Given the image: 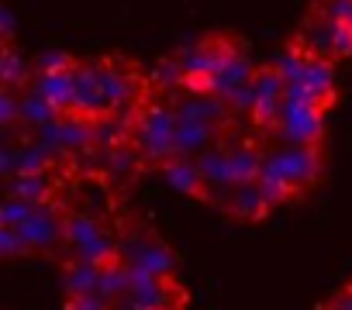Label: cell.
<instances>
[{
	"label": "cell",
	"instance_id": "6da1fadb",
	"mask_svg": "<svg viewBox=\"0 0 352 310\" xmlns=\"http://www.w3.org/2000/svg\"><path fill=\"white\" fill-rule=\"evenodd\" d=\"M173 141H176V110L169 104H145L131 128V145L138 159L159 166L173 155Z\"/></svg>",
	"mask_w": 352,
	"mask_h": 310
},
{
	"label": "cell",
	"instance_id": "7a4b0ae2",
	"mask_svg": "<svg viewBox=\"0 0 352 310\" xmlns=\"http://www.w3.org/2000/svg\"><path fill=\"white\" fill-rule=\"evenodd\" d=\"M263 166L273 169L294 190V197L311 190L321 180V169H324L318 145H283L276 152H263Z\"/></svg>",
	"mask_w": 352,
	"mask_h": 310
},
{
	"label": "cell",
	"instance_id": "3957f363",
	"mask_svg": "<svg viewBox=\"0 0 352 310\" xmlns=\"http://www.w3.org/2000/svg\"><path fill=\"white\" fill-rule=\"evenodd\" d=\"M118 252L128 265L148 272V276H162V279H173L176 276V255L173 248L148 228H128L121 231L118 238Z\"/></svg>",
	"mask_w": 352,
	"mask_h": 310
},
{
	"label": "cell",
	"instance_id": "277c9868",
	"mask_svg": "<svg viewBox=\"0 0 352 310\" xmlns=\"http://www.w3.org/2000/svg\"><path fill=\"white\" fill-rule=\"evenodd\" d=\"M63 241L87 262L104 265L107 259L118 255V238L90 214H66L63 221Z\"/></svg>",
	"mask_w": 352,
	"mask_h": 310
},
{
	"label": "cell",
	"instance_id": "5b68a950",
	"mask_svg": "<svg viewBox=\"0 0 352 310\" xmlns=\"http://www.w3.org/2000/svg\"><path fill=\"white\" fill-rule=\"evenodd\" d=\"M273 131L287 145H321L324 138V110L318 104H294L280 100V114L273 121Z\"/></svg>",
	"mask_w": 352,
	"mask_h": 310
},
{
	"label": "cell",
	"instance_id": "8992f818",
	"mask_svg": "<svg viewBox=\"0 0 352 310\" xmlns=\"http://www.w3.org/2000/svg\"><path fill=\"white\" fill-rule=\"evenodd\" d=\"M63 221H66V214L59 207L35 204L32 214L14 228L18 238H21V248L25 252H45V248H52L56 241H63Z\"/></svg>",
	"mask_w": 352,
	"mask_h": 310
},
{
	"label": "cell",
	"instance_id": "52a82bcc",
	"mask_svg": "<svg viewBox=\"0 0 352 310\" xmlns=\"http://www.w3.org/2000/svg\"><path fill=\"white\" fill-rule=\"evenodd\" d=\"M69 114H80L87 121L100 117L104 114V104H100V69L97 62H76L73 66V107Z\"/></svg>",
	"mask_w": 352,
	"mask_h": 310
},
{
	"label": "cell",
	"instance_id": "ba28073f",
	"mask_svg": "<svg viewBox=\"0 0 352 310\" xmlns=\"http://www.w3.org/2000/svg\"><path fill=\"white\" fill-rule=\"evenodd\" d=\"M218 207L228 214V217H235V221H263L266 214H270V204H266V197H263V190H259V183L252 180V183H235L221 200H218Z\"/></svg>",
	"mask_w": 352,
	"mask_h": 310
},
{
	"label": "cell",
	"instance_id": "9c48e42d",
	"mask_svg": "<svg viewBox=\"0 0 352 310\" xmlns=\"http://www.w3.org/2000/svg\"><path fill=\"white\" fill-rule=\"evenodd\" d=\"M159 173L162 180L184 197H194V200H208V190H204V176L197 169L194 159H187V155H169V159L159 163Z\"/></svg>",
	"mask_w": 352,
	"mask_h": 310
},
{
	"label": "cell",
	"instance_id": "30bf717a",
	"mask_svg": "<svg viewBox=\"0 0 352 310\" xmlns=\"http://www.w3.org/2000/svg\"><path fill=\"white\" fill-rule=\"evenodd\" d=\"M311 97H314V104L324 110L331 100H335V69H331V62L328 59H321V56H311L307 52V59H304V69H300V80H297Z\"/></svg>",
	"mask_w": 352,
	"mask_h": 310
},
{
	"label": "cell",
	"instance_id": "8fae6325",
	"mask_svg": "<svg viewBox=\"0 0 352 310\" xmlns=\"http://www.w3.org/2000/svg\"><path fill=\"white\" fill-rule=\"evenodd\" d=\"M252 62H249V56L242 52V49H235L214 73H211V93L214 97H221V100H228L239 86H245L249 80H252Z\"/></svg>",
	"mask_w": 352,
	"mask_h": 310
},
{
	"label": "cell",
	"instance_id": "7c38bea8",
	"mask_svg": "<svg viewBox=\"0 0 352 310\" xmlns=\"http://www.w3.org/2000/svg\"><path fill=\"white\" fill-rule=\"evenodd\" d=\"M218 141V131L201 124V121H190V117H180L176 114V141H173V155H187V159H194V155H201L204 148H211Z\"/></svg>",
	"mask_w": 352,
	"mask_h": 310
},
{
	"label": "cell",
	"instance_id": "4fadbf2b",
	"mask_svg": "<svg viewBox=\"0 0 352 310\" xmlns=\"http://www.w3.org/2000/svg\"><path fill=\"white\" fill-rule=\"evenodd\" d=\"M35 93H38L52 110L69 114V107H73V69H66V73H38Z\"/></svg>",
	"mask_w": 352,
	"mask_h": 310
},
{
	"label": "cell",
	"instance_id": "5bb4252c",
	"mask_svg": "<svg viewBox=\"0 0 352 310\" xmlns=\"http://www.w3.org/2000/svg\"><path fill=\"white\" fill-rule=\"evenodd\" d=\"M228 148V166H232V183H252L263 166V152L249 141H221Z\"/></svg>",
	"mask_w": 352,
	"mask_h": 310
},
{
	"label": "cell",
	"instance_id": "9a60e30c",
	"mask_svg": "<svg viewBox=\"0 0 352 310\" xmlns=\"http://www.w3.org/2000/svg\"><path fill=\"white\" fill-rule=\"evenodd\" d=\"M11 190H14V197H21L28 204H52L56 183H52V173L42 169V173H21Z\"/></svg>",
	"mask_w": 352,
	"mask_h": 310
},
{
	"label": "cell",
	"instance_id": "2e32d148",
	"mask_svg": "<svg viewBox=\"0 0 352 310\" xmlns=\"http://www.w3.org/2000/svg\"><path fill=\"white\" fill-rule=\"evenodd\" d=\"M97 283H100V265L97 262H87V259H73L66 265V293H97Z\"/></svg>",
	"mask_w": 352,
	"mask_h": 310
},
{
	"label": "cell",
	"instance_id": "e0dca14e",
	"mask_svg": "<svg viewBox=\"0 0 352 310\" xmlns=\"http://www.w3.org/2000/svg\"><path fill=\"white\" fill-rule=\"evenodd\" d=\"M56 114H59V110H52V107H49V104H45V100H42L35 90H32V93H28L21 104H18V117H25V121H28L35 131H38L42 124H49Z\"/></svg>",
	"mask_w": 352,
	"mask_h": 310
},
{
	"label": "cell",
	"instance_id": "ac0fdd59",
	"mask_svg": "<svg viewBox=\"0 0 352 310\" xmlns=\"http://www.w3.org/2000/svg\"><path fill=\"white\" fill-rule=\"evenodd\" d=\"M304 59H307V52H304L300 45H287V49L276 56L273 69L283 76V83H297V80H300V69H304Z\"/></svg>",
	"mask_w": 352,
	"mask_h": 310
},
{
	"label": "cell",
	"instance_id": "d6986e66",
	"mask_svg": "<svg viewBox=\"0 0 352 310\" xmlns=\"http://www.w3.org/2000/svg\"><path fill=\"white\" fill-rule=\"evenodd\" d=\"M25 76V59L4 42V52H0V86H14Z\"/></svg>",
	"mask_w": 352,
	"mask_h": 310
},
{
	"label": "cell",
	"instance_id": "ffe728a7",
	"mask_svg": "<svg viewBox=\"0 0 352 310\" xmlns=\"http://www.w3.org/2000/svg\"><path fill=\"white\" fill-rule=\"evenodd\" d=\"M328 45H331V56L335 59H349L352 56V28L328 18Z\"/></svg>",
	"mask_w": 352,
	"mask_h": 310
},
{
	"label": "cell",
	"instance_id": "44dd1931",
	"mask_svg": "<svg viewBox=\"0 0 352 310\" xmlns=\"http://www.w3.org/2000/svg\"><path fill=\"white\" fill-rule=\"evenodd\" d=\"M66 310H111L104 293H66Z\"/></svg>",
	"mask_w": 352,
	"mask_h": 310
},
{
	"label": "cell",
	"instance_id": "7402d4cb",
	"mask_svg": "<svg viewBox=\"0 0 352 310\" xmlns=\"http://www.w3.org/2000/svg\"><path fill=\"white\" fill-rule=\"evenodd\" d=\"M11 255H25L21 238L11 224H0V259H11Z\"/></svg>",
	"mask_w": 352,
	"mask_h": 310
},
{
	"label": "cell",
	"instance_id": "603a6c76",
	"mask_svg": "<svg viewBox=\"0 0 352 310\" xmlns=\"http://www.w3.org/2000/svg\"><path fill=\"white\" fill-rule=\"evenodd\" d=\"M76 62L66 56V52H45L42 56V62H38V73H66V69H73Z\"/></svg>",
	"mask_w": 352,
	"mask_h": 310
},
{
	"label": "cell",
	"instance_id": "cb8c5ba5",
	"mask_svg": "<svg viewBox=\"0 0 352 310\" xmlns=\"http://www.w3.org/2000/svg\"><path fill=\"white\" fill-rule=\"evenodd\" d=\"M18 121V100L8 93V86H0V124Z\"/></svg>",
	"mask_w": 352,
	"mask_h": 310
},
{
	"label": "cell",
	"instance_id": "d4e9b609",
	"mask_svg": "<svg viewBox=\"0 0 352 310\" xmlns=\"http://www.w3.org/2000/svg\"><path fill=\"white\" fill-rule=\"evenodd\" d=\"M8 169H14V152L0 148V173H8Z\"/></svg>",
	"mask_w": 352,
	"mask_h": 310
},
{
	"label": "cell",
	"instance_id": "484cf974",
	"mask_svg": "<svg viewBox=\"0 0 352 310\" xmlns=\"http://www.w3.org/2000/svg\"><path fill=\"white\" fill-rule=\"evenodd\" d=\"M4 128H8V124H0V145H4Z\"/></svg>",
	"mask_w": 352,
	"mask_h": 310
},
{
	"label": "cell",
	"instance_id": "4316f807",
	"mask_svg": "<svg viewBox=\"0 0 352 310\" xmlns=\"http://www.w3.org/2000/svg\"><path fill=\"white\" fill-rule=\"evenodd\" d=\"M342 25H349V28H352V14H349V18H345V21H342Z\"/></svg>",
	"mask_w": 352,
	"mask_h": 310
},
{
	"label": "cell",
	"instance_id": "83f0119b",
	"mask_svg": "<svg viewBox=\"0 0 352 310\" xmlns=\"http://www.w3.org/2000/svg\"><path fill=\"white\" fill-rule=\"evenodd\" d=\"M0 52H4V38H0Z\"/></svg>",
	"mask_w": 352,
	"mask_h": 310
},
{
	"label": "cell",
	"instance_id": "f1b7e54d",
	"mask_svg": "<svg viewBox=\"0 0 352 310\" xmlns=\"http://www.w3.org/2000/svg\"><path fill=\"white\" fill-rule=\"evenodd\" d=\"M0 224H4V217H0Z\"/></svg>",
	"mask_w": 352,
	"mask_h": 310
}]
</instances>
